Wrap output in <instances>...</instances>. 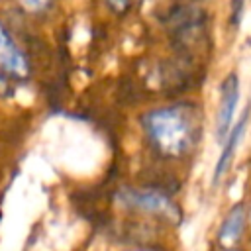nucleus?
<instances>
[{
  "label": "nucleus",
  "instance_id": "obj_1",
  "mask_svg": "<svg viewBox=\"0 0 251 251\" xmlns=\"http://www.w3.org/2000/svg\"><path fill=\"white\" fill-rule=\"evenodd\" d=\"M141 126L151 145L165 157H182L196 137L192 116L180 106L151 110L141 118Z\"/></svg>",
  "mask_w": 251,
  "mask_h": 251
},
{
  "label": "nucleus",
  "instance_id": "obj_2",
  "mask_svg": "<svg viewBox=\"0 0 251 251\" xmlns=\"http://www.w3.org/2000/svg\"><path fill=\"white\" fill-rule=\"evenodd\" d=\"M116 198L126 208L141 210V212L155 214V216H161L167 220L178 218V208L173 204V200L153 188H122Z\"/></svg>",
  "mask_w": 251,
  "mask_h": 251
},
{
  "label": "nucleus",
  "instance_id": "obj_3",
  "mask_svg": "<svg viewBox=\"0 0 251 251\" xmlns=\"http://www.w3.org/2000/svg\"><path fill=\"white\" fill-rule=\"evenodd\" d=\"M239 100V78L235 73H229L220 84V106H218V137L226 141L231 131L233 114Z\"/></svg>",
  "mask_w": 251,
  "mask_h": 251
},
{
  "label": "nucleus",
  "instance_id": "obj_4",
  "mask_svg": "<svg viewBox=\"0 0 251 251\" xmlns=\"http://www.w3.org/2000/svg\"><path fill=\"white\" fill-rule=\"evenodd\" d=\"M249 110H251V106L245 108V112H243L241 118L235 122V126L231 127L229 135H227L226 141H224V149H222L220 159H218V163H216V167H214V176H212L214 184L220 182V178L226 175V171L229 169V165H231V161H233V157H235L237 145H239V141H241V137H243V133H245L247 122H249Z\"/></svg>",
  "mask_w": 251,
  "mask_h": 251
},
{
  "label": "nucleus",
  "instance_id": "obj_5",
  "mask_svg": "<svg viewBox=\"0 0 251 251\" xmlns=\"http://www.w3.org/2000/svg\"><path fill=\"white\" fill-rule=\"evenodd\" d=\"M0 73L10 75L14 78L27 76V61L2 25H0Z\"/></svg>",
  "mask_w": 251,
  "mask_h": 251
},
{
  "label": "nucleus",
  "instance_id": "obj_6",
  "mask_svg": "<svg viewBox=\"0 0 251 251\" xmlns=\"http://www.w3.org/2000/svg\"><path fill=\"white\" fill-rule=\"evenodd\" d=\"M243 229H245V208L243 204H237L227 212V216L220 226V231H218L220 245L224 249H233L239 243Z\"/></svg>",
  "mask_w": 251,
  "mask_h": 251
},
{
  "label": "nucleus",
  "instance_id": "obj_7",
  "mask_svg": "<svg viewBox=\"0 0 251 251\" xmlns=\"http://www.w3.org/2000/svg\"><path fill=\"white\" fill-rule=\"evenodd\" d=\"M27 12H43L49 4H51V0H18Z\"/></svg>",
  "mask_w": 251,
  "mask_h": 251
},
{
  "label": "nucleus",
  "instance_id": "obj_8",
  "mask_svg": "<svg viewBox=\"0 0 251 251\" xmlns=\"http://www.w3.org/2000/svg\"><path fill=\"white\" fill-rule=\"evenodd\" d=\"M108 6H110L114 12L122 14V12H126V10L131 6V0H108Z\"/></svg>",
  "mask_w": 251,
  "mask_h": 251
},
{
  "label": "nucleus",
  "instance_id": "obj_9",
  "mask_svg": "<svg viewBox=\"0 0 251 251\" xmlns=\"http://www.w3.org/2000/svg\"><path fill=\"white\" fill-rule=\"evenodd\" d=\"M133 251H147V249H133Z\"/></svg>",
  "mask_w": 251,
  "mask_h": 251
}]
</instances>
